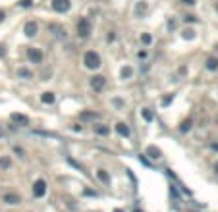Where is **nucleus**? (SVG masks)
I'll use <instances>...</instances> for the list:
<instances>
[{"instance_id":"nucleus-1","label":"nucleus","mask_w":218,"mask_h":212,"mask_svg":"<svg viewBox=\"0 0 218 212\" xmlns=\"http://www.w3.org/2000/svg\"><path fill=\"white\" fill-rule=\"evenodd\" d=\"M83 64H85V68H89V70H97V68H100V56L95 50H87L85 56H83Z\"/></svg>"},{"instance_id":"nucleus-2","label":"nucleus","mask_w":218,"mask_h":212,"mask_svg":"<svg viewBox=\"0 0 218 212\" xmlns=\"http://www.w3.org/2000/svg\"><path fill=\"white\" fill-rule=\"evenodd\" d=\"M91 31H93V25H91V21L87 19V18H81L77 21V35L81 39H87L91 35Z\"/></svg>"},{"instance_id":"nucleus-3","label":"nucleus","mask_w":218,"mask_h":212,"mask_svg":"<svg viewBox=\"0 0 218 212\" xmlns=\"http://www.w3.org/2000/svg\"><path fill=\"white\" fill-rule=\"evenodd\" d=\"M45 193H46V181L45 179H37L33 183V195L39 199V197H42Z\"/></svg>"},{"instance_id":"nucleus-4","label":"nucleus","mask_w":218,"mask_h":212,"mask_svg":"<svg viewBox=\"0 0 218 212\" xmlns=\"http://www.w3.org/2000/svg\"><path fill=\"white\" fill-rule=\"evenodd\" d=\"M27 58L33 64H41L42 62V52H41L39 48H27Z\"/></svg>"},{"instance_id":"nucleus-5","label":"nucleus","mask_w":218,"mask_h":212,"mask_svg":"<svg viewBox=\"0 0 218 212\" xmlns=\"http://www.w3.org/2000/svg\"><path fill=\"white\" fill-rule=\"evenodd\" d=\"M70 0H52V8L56 10V12H60V14H64V12H68L70 10Z\"/></svg>"},{"instance_id":"nucleus-6","label":"nucleus","mask_w":218,"mask_h":212,"mask_svg":"<svg viewBox=\"0 0 218 212\" xmlns=\"http://www.w3.org/2000/svg\"><path fill=\"white\" fill-rule=\"evenodd\" d=\"M104 85H106L104 75H95V77H91V87H93L95 91H103Z\"/></svg>"},{"instance_id":"nucleus-7","label":"nucleus","mask_w":218,"mask_h":212,"mask_svg":"<svg viewBox=\"0 0 218 212\" xmlns=\"http://www.w3.org/2000/svg\"><path fill=\"white\" fill-rule=\"evenodd\" d=\"M10 120L14 123H19V126H29V118H27V116H23V114H18V112H14L10 116Z\"/></svg>"},{"instance_id":"nucleus-8","label":"nucleus","mask_w":218,"mask_h":212,"mask_svg":"<svg viewBox=\"0 0 218 212\" xmlns=\"http://www.w3.org/2000/svg\"><path fill=\"white\" fill-rule=\"evenodd\" d=\"M23 31H25L27 37H35V35H37V31H39V27H37V23H35V21H27L25 27H23Z\"/></svg>"},{"instance_id":"nucleus-9","label":"nucleus","mask_w":218,"mask_h":212,"mask_svg":"<svg viewBox=\"0 0 218 212\" xmlns=\"http://www.w3.org/2000/svg\"><path fill=\"white\" fill-rule=\"evenodd\" d=\"M116 131H118V135H122V137H129V126L127 123H123V122H118L116 123Z\"/></svg>"},{"instance_id":"nucleus-10","label":"nucleus","mask_w":218,"mask_h":212,"mask_svg":"<svg viewBox=\"0 0 218 212\" xmlns=\"http://www.w3.org/2000/svg\"><path fill=\"white\" fill-rule=\"evenodd\" d=\"M4 202H8V204H19L21 202V197L16 195V193H8V195H4Z\"/></svg>"},{"instance_id":"nucleus-11","label":"nucleus","mask_w":218,"mask_h":212,"mask_svg":"<svg viewBox=\"0 0 218 212\" xmlns=\"http://www.w3.org/2000/svg\"><path fill=\"white\" fill-rule=\"evenodd\" d=\"M93 131H95L97 135H108L110 133V127L104 126V123H97V126H93Z\"/></svg>"},{"instance_id":"nucleus-12","label":"nucleus","mask_w":218,"mask_h":212,"mask_svg":"<svg viewBox=\"0 0 218 212\" xmlns=\"http://www.w3.org/2000/svg\"><path fill=\"white\" fill-rule=\"evenodd\" d=\"M97 178H99L100 181H103L104 185H110V175H108V172H106V170H99V172H97Z\"/></svg>"},{"instance_id":"nucleus-13","label":"nucleus","mask_w":218,"mask_h":212,"mask_svg":"<svg viewBox=\"0 0 218 212\" xmlns=\"http://www.w3.org/2000/svg\"><path fill=\"white\" fill-rule=\"evenodd\" d=\"M41 100L45 102V104H52V102L56 100V97H54V93H42L41 94Z\"/></svg>"},{"instance_id":"nucleus-14","label":"nucleus","mask_w":218,"mask_h":212,"mask_svg":"<svg viewBox=\"0 0 218 212\" xmlns=\"http://www.w3.org/2000/svg\"><path fill=\"white\" fill-rule=\"evenodd\" d=\"M147 154H149L151 158H160V149H156L155 145H151V147L147 149Z\"/></svg>"},{"instance_id":"nucleus-15","label":"nucleus","mask_w":218,"mask_h":212,"mask_svg":"<svg viewBox=\"0 0 218 212\" xmlns=\"http://www.w3.org/2000/svg\"><path fill=\"white\" fill-rule=\"evenodd\" d=\"M10 166H12V158L10 156H2V158H0V170H8Z\"/></svg>"},{"instance_id":"nucleus-16","label":"nucleus","mask_w":218,"mask_h":212,"mask_svg":"<svg viewBox=\"0 0 218 212\" xmlns=\"http://www.w3.org/2000/svg\"><path fill=\"white\" fill-rule=\"evenodd\" d=\"M207 70H210V71L218 70V58H208L207 60Z\"/></svg>"},{"instance_id":"nucleus-17","label":"nucleus","mask_w":218,"mask_h":212,"mask_svg":"<svg viewBox=\"0 0 218 212\" xmlns=\"http://www.w3.org/2000/svg\"><path fill=\"white\" fill-rule=\"evenodd\" d=\"M18 75H19V77H25V79H33V71H29V70H25V68H19V70H18Z\"/></svg>"},{"instance_id":"nucleus-18","label":"nucleus","mask_w":218,"mask_h":212,"mask_svg":"<svg viewBox=\"0 0 218 212\" xmlns=\"http://www.w3.org/2000/svg\"><path fill=\"white\" fill-rule=\"evenodd\" d=\"M81 118L83 120H95V118H99V114L97 112H81Z\"/></svg>"},{"instance_id":"nucleus-19","label":"nucleus","mask_w":218,"mask_h":212,"mask_svg":"<svg viewBox=\"0 0 218 212\" xmlns=\"http://www.w3.org/2000/svg\"><path fill=\"white\" fill-rule=\"evenodd\" d=\"M191 129V120H184V122H181V126H180V131H184V133H185V131H189Z\"/></svg>"},{"instance_id":"nucleus-20","label":"nucleus","mask_w":218,"mask_h":212,"mask_svg":"<svg viewBox=\"0 0 218 212\" xmlns=\"http://www.w3.org/2000/svg\"><path fill=\"white\" fill-rule=\"evenodd\" d=\"M141 116H143V118L147 120V122H151V120H152V112L149 110V108H143V110H141Z\"/></svg>"},{"instance_id":"nucleus-21","label":"nucleus","mask_w":218,"mask_h":212,"mask_svg":"<svg viewBox=\"0 0 218 212\" xmlns=\"http://www.w3.org/2000/svg\"><path fill=\"white\" fill-rule=\"evenodd\" d=\"M131 75H133V70L129 68V66H127V68H123V70H122V77H123V79H127V77H131Z\"/></svg>"},{"instance_id":"nucleus-22","label":"nucleus","mask_w":218,"mask_h":212,"mask_svg":"<svg viewBox=\"0 0 218 212\" xmlns=\"http://www.w3.org/2000/svg\"><path fill=\"white\" fill-rule=\"evenodd\" d=\"M141 42H143V45H151V42H152V37H151L149 33H143V35H141Z\"/></svg>"},{"instance_id":"nucleus-23","label":"nucleus","mask_w":218,"mask_h":212,"mask_svg":"<svg viewBox=\"0 0 218 212\" xmlns=\"http://www.w3.org/2000/svg\"><path fill=\"white\" fill-rule=\"evenodd\" d=\"M181 35H184V39H193L195 31H193V29H184V33H181Z\"/></svg>"},{"instance_id":"nucleus-24","label":"nucleus","mask_w":218,"mask_h":212,"mask_svg":"<svg viewBox=\"0 0 218 212\" xmlns=\"http://www.w3.org/2000/svg\"><path fill=\"white\" fill-rule=\"evenodd\" d=\"M172 98H174V94H166V97L162 98V104H164V106H168L170 102H172Z\"/></svg>"},{"instance_id":"nucleus-25","label":"nucleus","mask_w":218,"mask_h":212,"mask_svg":"<svg viewBox=\"0 0 218 212\" xmlns=\"http://www.w3.org/2000/svg\"><path fill=\"white\" fill-rule=\"evenodd\" d=\"M145 10H147V4H145V2H143V4H137V12H139V14L145 12Z\"/></svg>"},{"instance_id":"nucleus-26","label":"nucleus","mask_w":218,"mask_h":212,"mask_svg":"<svg viewBox=\"0 0 218 212\" xmlns=\"http://www.w3.org/2000/svg\"><path fill=\"white\" fill-rule=\"evenodd\" d=\"M21 6H23V8H29V6H31L33 2H31V0H21V2H19Z\"/></svg>"},{"instance_id":"nucleus-27","label":"nucleus","mask_w":218,"mask_h":212,"mask_svg":"<svg viewBox=\"0 0 218 212\" xmlns=\"http://www.w3.org/2000/svg\"><path fill=\"white\" fill-rule=\"evenodd\" d=\"M114 37H116V35H114L112 31H110V33H108V35H106V39H108V42H112V41H114Z\"/></svg>"},{"instance_id":"nucleus-28","label":"nucleus","mask_w":218,"mask_h":212,"mask_svg":"<svg viewBox=\"0 0 218 212\" xmlns=\"http://www.w3.org/2000/svg\"><path fill=\"white\" fill-rule=\"evenodd\" d=\"M139 160H141V162H143L145 166H149V160H147V158H145V154H141V156H139Z\"/></svg>"},{"instance_id":"nucleus-29","label":"nucleus","mask_w":218,"mask_h":212,"mask_svg":"<svg viewBox=\"0 0 218 212\" xmlns=\"http://www.w3.org/2000/svg\"><path fill=\"white\" fill-rule=\"evenodd\" d=\"M137 56H139V58H141V60H143V58H145V56H147V52H145V50H139V52H137Z\"/></svg>"},{"instance_id":"nucleus-30","label":"nucleus","mask_w":218,"mask_h":212,"mask_svg":"<svg viewBox=\"0 0 218 212\" xmlns=\"http://www.w3.org/2000/svg\"><path fill=\"white\" fill-rule=\"evenodd\" d=\"M181 2L187 4V6H193V4H195V0H181Z\"/></svg>"},{"instance_id":"nucleus-31","label":"nucleus","mask_w":218,"mask_h":212,"mask_svg":"<svg viewBox=\"0 0 218 212\" xmlns=\"http://www.w3.org/2000/svg\"><path fill=\"white\" fill-rule=\"evenodd\" d=\"M83 193H85V195H95V197H97V193H95V191H91V189H85Z\"/></svg>"},{"instance_id":"nucleus-32","label":"nucleus","mask_w":218,"mask_h":212,"mask_svg":"<svg viewBox=\"0 0 218 212\" xmlns=\"http://www.w3.org/2000/svg\"><path fill=\"white\" fill-rule=\"evenodd\" d=\"M4 18H6V14H4L2 10H0V23H2V21H4Z\"/></svg>"},{"instance_id":"nucleus-33","label":"nucleus","mask_w":218,"mask_h":212,"mask_svg":"<svg viewBox=\"0 0 218 212\" xmlns=\"http://www.w3.org/2000/svg\"><path fill=\"white\" fill-rule=\"evenodd\" d=\"M185 21H195V16H185Z\"/></svg>"},{"instance_id":"nucleus-34","label":"nucleus","mask_w":218,"mask_h":212,"mask_svg":"<svg viewBox=\"0 0 218 212\" xmlns=\"http://www.w3.org/2000/svg\"><path fill=\"white\" fill-rule=\"evenodd\" d=\"M114 212H123V210H122V208H116V210H114Z\"/></svg>"},{"instance_id":"nucleus-35","label":"nucleus","mask_w":218,"mask_h":212,"mask_svg":"<svg viewBox=\"0 0 218 212\" xmlns=\"http://www.w3.org/2000/svg\"><path fill=\"white\" fill-rule=\"evenodd\" d=\"M214 170H216V174H218V162H216V166H214Z\"/></svg>"},{"instance_id":"nucleus-36","label":"nucleus","mask_w":218,"mask_h":212,"mask_svg":"<svg viewBox=\"0 0 218 212\" xmlns=\"http://www.w3.org/2000/svg\"><path fill=\"white\" fill-rule=\"evenodd\" d=\"M133 212H141V210H139V208H135V210H133Z\"/></svg>"},{"instance_id":"nucleus-37","label":"nucleus","mask_w":218,"mask_h":212,"mask_svg":"<svg viewBox=\"0 0 218 212\" xmlns=\"http://www.w3.org/2000/svg\"><path fill=\"white\" fill-rule=\"evenodd\" d=\"M216 10H218V2H216Z\"/></svg>"}]
</instances>
